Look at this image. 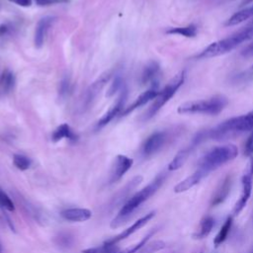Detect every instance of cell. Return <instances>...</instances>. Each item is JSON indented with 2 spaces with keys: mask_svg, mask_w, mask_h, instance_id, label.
Listing matches in <instances>:
<instances>
[{
  "mask_svg": "<svg viewBox=\"0 0 253 253\" xmlns=\"http://www.w3.org/2000/svg\"><path fill=\"white\" fill-rule=\"evenodd\" d=\"M253 130V110L245 115L233 117L223 121L217 126L200 130L191 140L194 146H198L207 140H224L243 132Z\"/></svg>",
  "mask_w": 253,
  "mask_h": 253,
  "instance_id": "6da1fadb",
  "label": "cell"
},
{
  "mask_svg": "<svg viewBox=\"0 0 253 253\" xmlns=\"http://www.w3.org/2000/svg\"><path fill=\"white\" fill-rule=\"evenodd\" d=\"M253 18V5L243 8L232 14L224 23V26H236Z\"/></svg>",
  "mask_w": 253,
  "mask_h": 253,
  "instance_id": "d6986e66",
  "label": "cell"
},
{
  "mask_svg": "<svg viewBox=\"0 0 253 253\" xmlns=\"http://www.w3.org/2000/svg\"><path fill=\"white\" fill-rule=\"evenodd\" d=\"M120 247L117 244H110L105 242L103 245L87 248L82 251V253H119Z\"/></svg>",
  "mask_w": 253,
  "mask_h": 253,
  "instance_id": "4316f807",
  "label": "cell"
},
{
  "mask_svg": "<svg viewBox=\"0 0 253 253\" xmlns=\"http://www.w3.org/2000/svg\"><path fill=\"white\" fill-rule=\"evenodd\" d=\"M228 105V99L224 95H214L208 99L189 101L181 104L177 112L180 115H209L216 116Z\"/></svg>",
  "mask_w": 253,
  "mask_h": 253,
  "instance_id": "5b68a950",
  "label": "cell"
},
{
  "mask_svg": "<svg viewBox=\"0 0 253 253\" xmlns=\"http://www.w3.org/2000/svg\"><path fill=\"white\" fill-rule=\"evenodd\" d=\"M13 164L18 168L19 170H27L30 168L32 161L29 157L23 155V154H14L13 156Z\"/></svg>",
  "mask_w": 253,
  "mask_h": 253,
  "instance_id": "f1b7e54d",
  "label": "cell"
},
{
  "mask_svg": "<svg viewBox=\"0 0 253 253\" xmlns=\"http://www.w3.org/2000/svg\"><path fill=\"white\" fill-rule=\"evenodd\" d=\"M71 92V82L69 77H64L59 83V88H58V95L60 98L65 99L68 97L69 93Z\"/></svg>",
  "mask_w": 253,
  "mask_h": 253,
  "instance_id": "4dcf8cb0",
  "label": "cell"
},
{
  "mask_svg": "<svg viewBox=\"0 0 253 253\" xmlns=\"http://www.w3.org/2000/svg\"><path fill=\"white\" fill-rule=\"evenodd\" d=\"M242 55L244 56H250V55H253V42L248 44L241 52Z\"/></svg>",
  "mask_w": 253,
  "mask_h": 253,
  "instance_id": "f35d334b",
  "label": "cell"
},
{
  "mask_svg": "<svg viewBox=\"0 0 253 253\" xmlns=\"http://www.w3.org/2000/svg\"><path fill=\"white\" fill-rule=\"evenodd\" d=\"M155 231L153 230V231H151V232H149L146 236H144L137 244H135V245H133L132 247H129V248H127V249H125V250H123V251H121V252H119V253H137L146 243H147V241L149 240V238L153 235V233H154Z\"/></svg>",
  "mask_w": 253,
  "mask_h": 253,
  "instance_id": "1f68e13d",
  "label": "cell"
},
{
  "mask_svg": "<svg viewBox=\"0 0 253 253\" xmlns=\"http://www.w3.org/2000/svg\"><path fill=\"white\" fill-rule=\"evenodd\" d=\"M241 184H242V191H241L239 200L236 202L233 208V215H237L242 211V210L246 207L251 196L252 186H253V158L252 157L246 172L243 174L241 178Z\"/></svg>",
  "mask_w": 253,
  "mask_h": 253,
  "instance_id": "ba28073f",
  "label": "cell"
},
{
  "mask_svg": "<svg viewBox=\"0 0 253 253\" xmlns=\"http://www.w3.org/2000/svg\"><path fill=\"white\" fill-rule=\"evenodd\" d=\"M186 79V71L182 70L179 73H177L168 83L167 85L158 92L157 96L154 98L153 103L150 105V107L147 109V111L144 113L143 119L149 120L152 117H154L160 109L167 103L169 100L176 94V92L179 90V88L184 84Z\"/></svg>",
  "mask_w": 253,
  "mask_h": 253,
  "instance_id": "8992f818",
  "label": "cell"
},
{
  "mask_svg": "<svg viewBox=\"0 0 253 253\" xmlns=\"http://www.w3.org/2000/svg\"><path fill=\"white\" fill-rule=\"evenodd\" d=\"M160 75V66L156 61L148 62L141 73L140 82L143 85L151 84L152 87H158V77Z\"/></svg>",
  "mask_w": 253,
  "mask_h": 253,
  "instance_id": "9a60e30c",
  "label": "cell"
},
{
  "mask_svg": "<svg viewBox=\"0 0 253 253\" xmlns=\"http://www.w3.org/2000/svg\"><path fill=\"white\" fill-rule=\"evenodd\" d=\"M166 178L165 173L159 174L151 183H149L147 186L142 188L140 191L135 193L133 196H131L125 205L121 208L119 213L117 216L111 221L110 226L112 228H117L121 226L123 223L126 222V220L145 202L147 201L164 183Z\"/></svg>",
  "mask_w": 253,
  "mask_h": 253,
  "instance_id": "7a4b0ae2",
  "label": "cell"
},
{
  "mask_svg": "<svg viewBox=\"0 0 253 253\" xmlns=\"http://www.w3.org/2000/svg\"><path fill=\"white\" fill-rule=\"evenodd\" d=\"M113 76V71L108 70L101 74L86 90L83 95L82 102H81V110L84 112L88 110L93 103L95 102L97 96L100 94L101 90L105 87V85L110 81L111 77Z\"/></svg>",
  "mask_w": 253,
  "mask_h": 253,
  "instance_id": "52a82bcc",
  "label": "cell"
},
{
  "mask_svg": "<svg viewBox=\"0 0 253 253\" xmlns=\"http://www.w3.org/2000/svg\"><path fill=\"white\" fill-rule=\"evenodd\" d=\"M253 78V65H251L248 69L244 70L243 72L239 73L237 76H236V79L244 82V81H248V80H251Z\"/></svg>",
  "mask_w": 253,
  "mask_h": 253,
  "instance_id": "e575fe53",
  "label": "cell"
},
{
  "mask_svg": "<svg viewBox=\"0 0 253 253\" xmlns=\"http://www.w3.org/2000/svg\"><path fill=\"white\" fill-rule=\"evenodd\" d=\"M133 160L126 155L119 154L114 160L113 166L110 171V177H109V183H115L119 181L132 166Z\"/></svg>",
  "mask_w": 253,
  "mask_h": 253,
  "instance_id": "30bf717a",
  "label": "cell"
},
{
  "mask_svg": "<svg viewBox=\"0 0 253 253\" xmlns=\"http://www.w3.org/2000/svg\"><path fill=\"white\" fill-rule=\"evenodd\" d=\"M158 92H159V90L157 89V87H151L150 89L146 90L145 92L140 94L129 107H126V110L122 113V115L126 116V115L131 113L132 111H134L135 109H137L139 107H142L143 105L147 104L151 100H154V98L157 96Z\"/></svg>",
  "mask_w": 253,
  "mask_h": 253,
  "instance_id": "2e32d148",
  "label": "cell"
},
{
  "mask_svg": "<svg viewBox=\"0 0 253 253\" xmlns=\"http://www.w3.org/2000/svg\"><path fill=\"white\" fill-rule=\"evenodd\" d=\"M0 208L2 210H6L9 211H13L15 210L13 201L1 188H0Z\"/></svg>",
  "mask_w": 253,
  "mask_h": 253,
  "instance_id": "f546056e",
  "label": "cell"
},
{
  "mask_svg": "<svg viewBox=\"0 0 253 253\" xmlns=\"http://www.w3.org/2000/svg\"><path fill=\"white\" fill-rule=\"evenodd\" d=\"M248 253H253V246L251 247V249H250V251Z\"/></svg>",
  "mask_w": 253,
  "mask_h": 253,
  "instance_id": "60d3db41",
  "label": "cell"
},
{
  "mask_svg": "<svg viewBox=\"0 0 253 253\" xmlns=\"http://www.w3.org/2000/svg\"><path fill=\"white\" fill-rule=\"evenodd\" d=\"M169 139L168 131H155L150 134L143 142L141 152L144 156L148 157L157 153L167 143Z\"/></svg>",
  "mask_w": 253,
  "mask_h": 253,
  "instance_id": "9c48e42d",
  "label": "cell"
},
{
  "mask_svg": "<svg viewBox=\"0 0 253 253\" xmlns=\"http://www.w3.org/2000/svg\"><path fill=\"white\" fill-rule=\"evenodd\" d=\"M126 98H127V89H126V88H123L120 97L117 99L116 104H114V105L110 108V110L99 120V122H98V124H97V126H98L99 128L105 126H106L107 124H109L118 114L121 113L123 107L125 106V103H126Z\"/></svg>",
  "mask_w": 253,
  "mask_h": 253,
  "instance_id": "7c38bea8",
  "label": "cell"
},
{
  "mask_svg": "<svg viewBox=\"0 0 253 253\" xmlns=\"http://www.w3.org/2000/svg\"><path fill=\"white\" fill-rule=\"evenodd\" d=\"M16 79L14 73L10 69H5L0 74V94L6 95L10 93L15 86Z\"/></svg>",
  "mask_w": 253,
  "mask_h": 253,
  "instance_id": "44dd1931",
  "label": "cell"
},
{
  "mask_svg": "<svg viewBox=\"0 0 253 253\" xmlns=\"http://www.w3.org/2000/svg\"><path fill=\"white\" fill-rule=\"evenodd\" d=\"M154 215H155L154 211H150V212L146 213L145 215H143L142 217H140L136 221H134V223L131 226L127 227L126 229H125L124 231H122L121 233L116 235L115 237H113L111 239H108L106 242L110 243V244H117L118 242L127 238L128 236H130L131 234H133L134 232L139 230L141 227H143L148 221H150L154 217Z\"/></svg>",
  "mask_w": 253,
  "mask_h": 253,
  "instance_id": "8fae6325",
  "label": "cell"
},
{
  "mask_svg": "<svg viewBox=\"0 0 253 253\" xmlns=\"http://www.w3.org/2000/svg\"><path fill=\"white\" fill-rule=\"evenodd\" d=\"M204 177H206V176L200 170L197 169L193 174H191L190 176L186 177L184 180L180 181L174 187V192L177 193V194L187 192L188 190H190L193 187H195L196 185H198Z\"/></svg>",
  "mask_w": 253,
  "mask_h": 253,
  "instance_id": "e0dca14e",
  "label": "cell"
},
{
  "mask_svg": "<svg viewBox=\"0 0 253 253\" xmlns=\"http://www.w3.org/2000/svg\"><path fill=\"white\" fill-rule=\"evenodd\" d=\"M251 38H253V22L247 27L241 29L240 31L224 39H221L210 43L195 57L197 59H206V58H211V57H216L219 55L226 54L231 50H233L242 42L250 40Z\"/></svg>",
  "mask_w": 253,
  "mask_h": 253,
  "instance_id": "3957f363",
  "label": "cell"
},
{
  "mask_svg": "<svg viewBox=\"0 0 253 253\" xmlns=\"http://www.w3.org/2000/svg\"><path fill=\"white\" fill-rule=\"evenodd\" d=\"M9 1H11L19 6H22V7H29L32 4L31 0H9Z\"/></svg>",
  "mask_w": 253,
  "mask_h": 253,
  "instance_id": "74e56055",
  "label": "cell"
},
{
  "mask_svg": "<svg viewBox=\"0 0 253 253\" xmlns=\"http://www.w3.org/2000/svg\"><path fill=\"white\" fill-rule=\"evenodd\" d=\"M56 18L53 16H46L42 18L37 26H36V31H35V45L36 47L40 48L43 45L45 38H46V34L49 30V28L53 25V23L55 22Z\"/></svg>",
  "mask_w": 253,
  "mask_h": 253,
  "instance_id": "4fadbf2b",
  "label": "cell"
},
{
  "mask_svg": "<svg viewBox=\"0 0 253 253\" xmlns=\"http://www.w3.org/2000/svg\"><path fill=\"white\" fill-rule=\"evenodd\" d=\"M237 154L238 149L234 144L229 143L214 146L203 155L199 161L197 169L207 176L210 172L214 171L220 166L236 158Z\"/></svg>",
  "mask_w": 253,
  "mask_h": 253,
  "instance_id": "277c9868",
  "label": "cell"
},
{
  "mask_svg": "<svg viewBox=\"0 0 253 253\" xmlns=\"http://www.w3.org/2000/svg\"><path fill=\"white\" fill-rule=\"evenodd\" d=\"M214 225V218L211 215L205 216L197 229V231L193 234V237L196 239H204L206 238L211 231L212 227Z\"/></svg>",
  "mask_w": 253,
  "mask_h": 253,
  "instance_id": "7402d4cb",
  "label": "cell"
},
{
  "mask_svg": "<svg viewBox=\"0 0 253 253\" xmlns=\"http://www.w3.org/2000/svg\"><path fill=\"white\" fill-rule=\"evenodd\" d=\"M232 221H233V217H232V215H229L225 219V221L223 222L222 226L220 227L219 231L217 232V234L215 235V237L213 239V244L216 247L219 246L220 244H222L226 240V238L228 236V233L230 232V229H231V226H232Z\"/></svg>",
  "mask_w": 253,
  "mask_h": 253,
  "instance_id": "d4e9b609",
  "label": "cell"
},
{
  "mask_svg": "<svg viewBox=\"0 0 253 253\" xmlns=\"http://www.w3.org/2000/svg\"><path fill=\"white\" fill-rule=\"evenodd\" d=\"M166 247V243L162 240H154L152 242L146 243L137 253H155Z\"/></svg>",
  "mask_w": 253,
  "mask_h": 253,
  "instance_id": "83f0119b",
  "label": "cell"
},
{
  "mask_svg": "<svg viewBox=\"0 0 253 253\" xmlns=\"http://www.w3.org/2000/svg\"><path fill=\"white\" fill-rule=\"evenodd\" d=\"M12 31L11 26H9L6 23H3L0 25V38H4L6 36H8Z\"/></svg>",
  "mask_w": 253,
  "mask_h": 253,
  "instance_id": "8d00e7d4",
  "label": "cell"
},
{
  "mask_svg": "<svg viewBox=\"0 0 253 253\" xmlns=\"http://www.w3.org/2000/svg\"><path fill=\"white\" fill-rule=\"evenodd\" d=\"M243 154L247 157L253 156V130L248 135L247 139L244 142L243 146Z\"/></svg>",
  "mask_w": 253,
  "mask_h": 253,
  "instance_id": "836d02e7",
  "label": "cell"
},
{
  "mask_svg": "<svg viewBox=\"0 0 253 253\" xmlns=\"http://www.w3.org/2000/svg\"><path fill=\"white\" fill-rule=\"evenodd\" d=\"M61 216L68 221H86L92 216V211L88 209L72 208L61 211Z\"/></svg>",
  "mask_w": 253,
  "mask_h": 253,
  "instance_id": "ac0fdd59",
  "label": "cell"
},
{
  "mask_svg": "<svg viewBox=\"0 0 253 253\" xmlns=\"http://www.w3.org/2000/svg\"><path fill=\"white\" fill-rule=\"evenodd\" d=\"M0 253H2V246H1V244H0Z\"/></svg>",
  "mask_w": 253,
  "mask_h": 253,
  "instance_id": "b9f144b4",
  "label": "cell"
},
{
  "mask_svg": "<svg viewBox=\"0 0 253 253\" xmlns=\"http://www.w3.org/2000/svg\"><path fill=\"white\" fill-rule=\"evenodd\" d=\"M251 2H253V0H243V1L241 2V4H242V5H246V4H249V3H251Z\"/></svg>",
  "mask_w": 253,
  "mask_h": 253,
  "instance_id": "ab89813d",
  "label": "cell"
},
{
  "mask_svg": "<svg viewBox=\"0 0 253 253\" xmlns=\"http://www.w3.org/2000/svg\"><path fill=\"white\" fill-rule=\"evenodd\" d=\"M122 85H123V79H122V76L120 74L116 75L113 82L111 83V86L109 87V89L107 90V96L108 97H111L113 96L118 90H120L122 88Z\"/></svg>",
  "mask_w": 253,
  "mask_h": 253,
  "instance_id": "d6a6232c",
  "label": "cell"
},
{
  "mask_svg": "<svg viewBox=\"0 0 253 253\" xmlns=\"http://www.w3.org/2000/svg\"><path fill=\"white\" fill-rule=\"evenodd\" d=\"M231 186H232V176L228 174L223 178V180L219 183L218 187L214 191V193L211 197V205L214 207V206H218V205L222 204L226 200L227 196L229 195Z\"/></svg>",
  "mask_w": 253,
  "mask_h": 253,
  "instance_id": "5bb4252c",
  "label": "cell"
},
{
  "mask_svg": "<svg viewBox=\"0 0 253 253\" xmlns=\"http://www.w3.org/2000/svg\"><path fill=\"white\" fill-rule=\"evenodd\" d=\"M63 138H68L71 140L76 139V135L72 132L70 126L67 124H61L58 126L51 134V139L54 142H57Z\"/></svg>",
  "mask_w": 253,
  "mask_h": 253,
  "instance_id": "cb8c5ba5",
  "label": "cell"
},
{
  "mask_svg": "<svg viewBox=\"0 0 253 253\" xmlns=\"http://www.w3.org/2000/svg\"><path fill=\"white\" fill-rule=\"evenodd\" d=\"M195 148L189 144L188 146H186L185 148L181 149L179 152H177V154L174 156V158L171 160V162L168 165V170L169 171H176L178 169H180L185 162L187 161L188 157L190 156V154L192 153V151Z\"/></svg>",
  "mask_w": 253,
  "mask_h": 253,
  "instance_id": "ffe728a7",
  "label": "cell"
},
{
  "mask_svg": "<svg viewBox=\"0 0 253 253\" xmlns=\"http://www.w3.org/2000/svg\"><path fill=\"white\" fill-rule=\"evenodd\" d=\"M168 35H178L185 38H195L198 35V26L196 24H189L183 27H172L166 30Z\"/></svg>",
  "mask_w": 253,
  "mask_h": 253,
  "instance_id": "603a6c76",
  "label": "cell"
},
{
  "mask_svg": "<svg viewBox=\"0 0 253 253\" xmlns=\"http://www.w3.org/2000/svg\"><path fill=\"white\" fill-rule=\"evenodd\" d=\"M141 181H142V177H141V176H135V177H133V178L128 182V184H126V187L120 191V193L118 194V196L115 198L114 203H115V204H117V203H122V201H123L124 199H126V198L128 196V194H129L134 188H136V186H138V185L140 184Z\"/></svg>",
  "mask_w": 253,
  "mask_h": 253,
  "instance_id": "484cf974",
  "label": "cell"
},
{
  "mask_svg": "<svg viewBox=\"0 0 253 253\" xmlns=\"http://www.w3.org/2000/svg\"><path fill=\"white\" fill-rule=\"evenodd\" d=\"M70 0H35L36 4L41 7H45V6H50V5H55V4H63L67 3Z\"/></svg>",
  "mask_w": 253,
  "mask_h": 253,
  "instance_id": "d590c367",
  "label": "cell"
}]
</instances>
